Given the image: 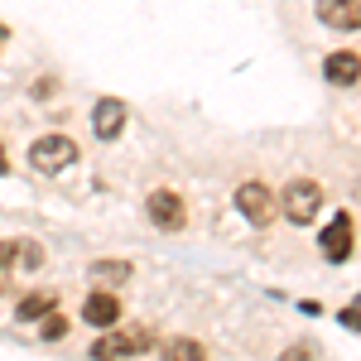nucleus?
Instances as JSON below:
<instances>
[{"label": "nucleus", "instance_id": "nucleus-9", "mask_svg": "<svg viewBox=\"0 0 361 361\" xmlns=\"http://www.w3.org/2000/svg\"><path fill=\"white\" fill-rule=\"evenodd\" d=\"M318 246H323V255H328V260H347V255H352V217H347V212H342V217H333V226H328V231H323V241H318Z\"/></svg>", "mask_w": 361, "mask_h": 361}, {"label": "nucleus", "instance_id": "nucleus-11", "mask_svg": "<svg viewBox=\"0 0 361 361\" xmlns=\"http://www.w3.org/2000/svg\"><path fill=\"white\" fill-rule=\"evenodd\" d=\"M159 361H207V352H202V342H193V337H169Z\"/></svg>", "mask_w": 361, "mask_h": 361}, {"label": "nucleus", "instance_id": "nucleus-10", "mask_svg": "<svg viewBox=\"0 0 361 361\" xmlns=\"http://www.w3.org/2000/svg\"><path fill=\"white\" fill-rule=\"evenodd\" d=\"M323 73H328V82H333V87H357L361 54H357V49H342V54H333L328 63H323Z\"/></svg>", "mask_w": 361, "mask_h": 361}, {"label": "nucleus", "instance_id": "nucleus-2", "mask_svg": "<svg viewBox=\"0 0 361 361\" xmlns=\"http://www.w3.org/2000/svg\"><path fill=\"white\" fill-rule=\"evenodd\" d=\"M275 202H279V212H284L289 222L304 226V222H313V217H318V207H323V188H318L313 178H294V183H289Z\"/></svg>", "mask_w": 361, "mask_h": 361}, {"label": "nucleus", "instance_id": "nucleus-4", "mask_svg": "<svg viewBox=\"0 0 361 361\" xmlns=\"http://www.w3.org/2000/svg\"><path fill=\"white\" fill-rule=\"evenodd\" d=\"M78 159V145L68 135H44L29 145V164L39 169V173H58V169H68Z\"/></svg>", "mask_w": 361, "mask_h": 361}, {"label": "nucleus", "instance_id": "nucleus-17", "mask_svg": "<svg viewBox=\"0 0 361 361\" xmlns=\"http://www.w3.org/2000/svg\"><path fill=\"white\" fill-rule=\"evenodd\" d=\"M5 289H10V275H5V270H0V294H5Z\"/></svg>", "mask_w": 361, "mask_h": 361}, {"label": "nucleus", "instance_id": "nucleus-7", "mask_svg": "<svg viewBox=\"0 0 361 361\" xmlns=\"http://www.w3.org/2000/svg\"><path fill=\"white\" fill-rule=\"evenodd\" d=\"M121 126H126V102L102 97V102L92 106V130H97L102 140H116V135H121Z\"/></svg>", "mask_w": 361, "mask_h": 361}, {"label": "nucleus", "instance_id": "nucleus-18", "mask_svg": "<svg viewBox=\"0 0 361 361\" xmlns=\"http://www.w3.org/2000/svg\"><path fill=\"white\" fill-rule=\"evenodd\" d=\"M5 39H10V29H5V25H0V44H5Z\"/></svg>", "mask_w": 361, "mask_h": 361}, {"label": "nucleus", "instance_id": "nucleus-16", "mask_svg": "<svg viewBox=\"0 0 361 361\" xmlns=\"http://www.w3.org/2000/svg\"><path fill=\"white\" fill-rule=\"evenodd\" d=\"M308 352H299V347H289V352H284V361H304Z\"/></svg>", "mask_w": 361, "mask_h": 361}, {"label": "nucleus", "instance_id": "nucleus-1", "mask_svg": "<svg viewBox=\"0 0 361 361\" xmlns=\"http://www.w3.org/2000/svg\"><path fill=\"white\" fill-rule=\"evenodd\" d=\"M154 347V328H111L106 337L92 342V361H121V357H140Z\"/></svg>", "mask_w": 361, "mask_h": 361}, {"label": "nucleus", "instance_id": "nucleus-15", "mask_svg": "<svg viewBox=\"0 0 361 361\" xmlns=\"http://www.w3.org/2000/svg\"><path fill=\"white\" fill-rule=\"evenodd\" d=\"M39 323H44V337H49V342H54V337H63V333H68V318H63V313H44Z\"/></svg>", "mask_w": 361, "mask_h": 361}, {"label": "nucleus", "instance_id": "nucleus-8", "mask_svg": "<svg viewBox=\"0 0 361 361\" xmlns=\"http://www.w3.org/2000/svg\"><path fill=\"white\" fill-rule=\"evenodd\" d=\"M318 20L328 29H357L361 25V0H318Z\"/></svg>", "mask_w": 361, "mask_h": 361}, {"label": "nucleus", "instance_id": "nucleus-13", "mask_svg": "<svg viewBox=\"0 0 361 361\" xmlns=\"http://www.w3.org/2000/svg\"><path fill=\"white\" fill-rule=\"evenodd\" d=\"M92 279H102V284L111 279V284H121V279H130V265H126V260H97V265H92Z\"/></svg>", "mask_w": 361, "mask_h": 361}, {"label": "nucleus", "instance_id": "nucleus-14", "mask_svg": "<svg viewBox=\"0 0 361 361\" xmlns=\"http://www.w3.org/2000/svg\"><path fill=\"white\" fill-rule=\"evenodd\" d=\"M15 260H20L25 270H39V265H44V250H39V241H15Z\"/></svg>", "mask_w": 361, "mask_h": 361}, {"label": "nucleus", "instance_id": "nucleus-6", "mask_svg": "<svg viewBox=\"0 0 361 361\" xmlns=\"http://www.w3.org/2000/svg\"><path fill=\"white\" fill-rule=\"evenodd\" d=\"M82 323H92V328H116L121 323V299H116L111 289H92L87 294V304H82Z\"/></svg>", "mask_w": 361, "mask_h": 361}, {"label": "nucleus", "instance_id": "nucleus-5", "mask_svg": "<svg viewBox=\"0 0 361 361\" xmlns=\"http://www.w3.org/2000/svg\"><path fill=\"white\" fill-rule=\"evenodd\" d=\"M145 212H149V222L164 226V231H178V226L188 222V207H183V197L169 193V188H154V193L145 197Z\"/></svg>", "mask_w": 361, "mask_h": 361}, {"label": "nucleus", "instance_id": "nucleus-3", "mask_svg": "<svg viewBox=\"0 0 361 361\" xmlns=\"http://www.w3.org/2000/svg\"><path fill=\"white\" fill-rule=\"evenodd\" d=\"M236 212H241L250 226H270L279 217V202H275V193H270L260 178H250V183L236 188Z\"/></svg>", "mask_w": 361, "mask_h": 361}, {"label": "nucleus", "instance_id": "nucleus-12", "mask_svg": "<svg viewBox=\"0 0 361 361\" xmlns=\"http://www.w3.org/2000/svg\"><path fill=\"white\" fill-rule=\"evenodd\" d=\"M44 313H54V294H25L20 308H15V318H20V323H39Z\"/></svg>", "mask_w": 361, "mask_h": 361}, {"label": "nucleus", "instance_id": "nucleus-19", "mask_svg": "<svg viewBox=\"0 0 361 361\" xmlns=\"http://www.w3.org/2000/svg\"><path fill=\"white\" fill-rule=\"evenodd\" d=\"M0 169H5V145H0Z\"/></svg>", "mask_w": 361, "mask_h": 361}]
</instances>
